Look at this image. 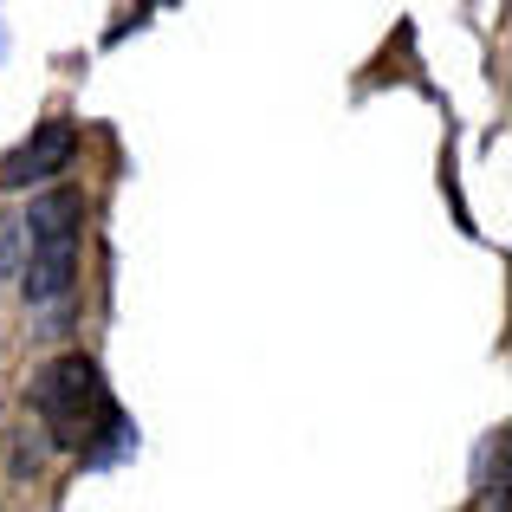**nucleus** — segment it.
I'll list each match as a JSON object with an SVG mask.
<instances>
[{"label": "nucleus", "instance_id": "f257e3e1", "mask_svg": "<svg viewBox=\"0 0 512 512\" xmlns=\"http://www.w3.org/2000/svg\"><path fill=\"white\" fill-rule=\"evenodd\" d=\"M33 415L46 422V435L59 448H91L98 435H117V409H111V389H104L98 363L91 357H52L33 383Z\"/></svg>", "mask_w": 512, "mask_h": 512}, {"label": "nucleus", "instance_id": "f03ea898", "mask_svg": "<svg viewBox=\"0 0 512 512\" xmlns=\"http://www.w3.org/2000/svg\"><path fill=\"white\" fill-rule=\"evenodd\" d=\"M78 221H85V208H78L72 188H52V195H39L33 208H26V227H33V253H26V305H65L78 286Z\"/></svg>", "mask_w": 512, "mask_h": 512}, {"label": "nucleus", "instance_id": "7ed1b4c3", "mask_svg": "<svg viewBox=\"0 0 512 512\" xmlns=\"http://www.w3.org/2000/svg\"><path fill=\"white\" fill-rule=\"evenodd\" d=\"M72 150H78V130L65 124V117H46V124H33V137H26L20 150H7L0 188H33V182H46V175H65Z\"/></svg>", "mask_w": 512, "mask_h": 512}, {"label": "nucleus", "instance_id": "20e7f679", "mask_svg": "<svg viewBox=\"0 0 512 512\" xmlns=\"http://www.w3.org/2000/svg\"><path fill=\"white\" fill-rule=\"evenodd\" d=\"M26 253H33V227H26V214H0V279H20Z\"/></svg>", "mask_w": 512, "mask_h": 512}]
</instances>
